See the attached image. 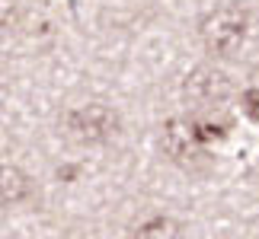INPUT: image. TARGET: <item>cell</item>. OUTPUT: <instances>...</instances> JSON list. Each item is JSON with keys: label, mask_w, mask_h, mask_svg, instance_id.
I'll return each mask as SVG.
<instances>
[{"label": "cell", "mask_w": 259, "mask_h": 239, "mask_svg": "<svg viewBox=\"0 0 259 239\" xmlns=\"http://www.w3.org/2000/svg\"><path fill=\"white\" fill-rule=\"evenodd\" d=\"M246 35H250V13L240 4H221L211 7L198 19V42L211 57H234L243 48Z\"/></svg>", "instance_id": "cell-1"}, {"label": "cell", "mask_w": 259, "mask_h": 239, "mask_svg": "<svg viewBox=\"0 0 259 239\" xmlns=\"http://www.w3.org/2000/svg\"><path fill=\"white\" fill-rule=\"evenodd\" d=\"M61 131L80 147H106L122 134V115L106 102H83L61 115Z\"/></svg>", "instance_id": "cell-2"}, {"label": "cell", "mask_w": 259, "mask_h": 239, "mask_svg": "<svg viewBox=\"0 0 259 239\" xmlns=\"http://www.w3.org/2000/svg\"><path fill=\"white\" fill-rule=\"evenodd\" d=\"M160 150L173 166L189 175H202L211 166V156L205 153V144H198L192 125L186 118H166L160 125Z\"/></svg>", "instance_id": "cell-3"}, {"label": "cell", "mask_w": 259, "mask_h": 239, "mask_svg": "<svg viewBox=\"0 0 259 239\" xmlns=\"http://www.w3.org/2000/svg\"><path fill=\"white\" fill-rule=\"evenodd\" d=\"M234 93V83L221 67L214 64H198L186 74L183 80V99L189 102L192 112H205V108H221Z\"/></svg>", "instance_id": "cell-4"}, {"label": "cell", "mask_w": 259, "mask_h": 239, "mask_svg": "<svg viewBox=\"0 0 259 239\" xmlns=\"http://www.w3.org/2000/svg\"><path fill=\"white\" fill-rule=\"evenodd\" d=\"M29 198H32V178H29L19 166L7 163L4 172H0V204L10 211V207L26 204Z\"/></svg>", "instance_id": "cell-5"}, {"label": "cell", "mask_w": 259, "mask_h": 239, "mask_svg": "<svg viewBox=\"0 0 259 239\" xmlns=\"http://www.w3.org/2000/svg\"><path fill=\"white\" fill-rule=\"evenodd\" d=\"M132 239H183V223L173 214H151L132 230Z\"/></svg>", "instance_id": "cell-6"}, {"label": "cell", "mask_w": 259, "mask_h": 239, "mask_svg": "<svg viewBox=\"0 0 259 239\" xmlns=\"http://www.w3.org/2000/svg\"><path fill=\"white\" fill-rule=\"evenodd\" d=\"M189 125H192V131L198 137V144H221L227 137V122H218L214 118V108H205V112H192L189 118Z\"/></svg>", "instance_id": "cell-7"}, {"label": "cell", "mask_w": 259, "mask_h": 239, "mask_svg": "<svg viewBox=\"0 0 259 239\" xmlns=\"http://www.w3.org/2000/svg\"><path fill=\"white\" fill-rule=\"evenodd\" d=\"M240 108H243V115L250 118V122L259 125V86L243 89V96H240Z\"/></svg>", "instance_id": "cell-8"}]
</instances>
